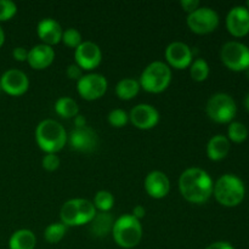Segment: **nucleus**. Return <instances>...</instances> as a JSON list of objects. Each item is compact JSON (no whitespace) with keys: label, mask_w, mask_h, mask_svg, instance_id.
<instances>
[{"label":"nucleus","mask_w":249,"mask_h":249,"mask_svg":"<svg viewBox=\"0 0 249 249\" xmlns=\"http://www.w3.org/2000/svg\"><path fill=\"white\" fill-rule=\"evenodd\" d=\"M4 41H5V33H4V31H2L1 26H0V48L2 46Z\"/></svg>","instance_id":"58836bf2"},{"label":"nucleus","mask_w":249,"mask_h":249,"mask_svg":"<svg viewBox=\"0 0 249 249\" xmlns=\"http://www.w3.org/2000/svg\"><path fill=\"white\" fill-rule=\"evenodd\" d=\"M92 203H94L95 208L99 209L100 212L107 213V212L113 208L114 197L111 192L102 190V191H99L95 195V198Z\"/></svg>","instance_id":"cd10ccee"},{"label":"nucleus","mask_w":249,"mask_h":249,"mask_svg":"<svg viewBox=\"0 0 249 249\" xmlns=\"http://www.w3.org/2000/svg\"><path fill=\"white\" fill-rule=\"evenodd\" d=\"M55 111L62 118H74L79 113V107L72 97H60L55 104Z\"/></svg>","instance_id":"b1692460"},{"label":"nucleus","mask_w":249,"mask_h":249,"mask_svg":"<svg viewBox=\"0 0 249 249\" xmlns=\"http://www.w3.org/2000/svg\"><path fill=\"white\" fill-rule=\"evenodd\" d=\"M229 141H232L235 143H242L248 138V129L241 122H231L228 128Z\"/></svg>","instance_id":"393cba45"},{"label":"nucleus","mask_w":249,"mask_h":249,"mask_svg":"<svg viewBox=\"0 0 249 249\" xmlns=\"http://www.w3.org/2000/svg\"><path fill=\"white\" fill-rule=\"evenodd\" d=\"M129 121L138 129L148 130V129L155 128L158 124V122H160V113L151 105L140 104L130 111Z\"/></svg>","instance_id":"ddd939ff"},{"label":"nucleus","mask_w":249,"mask_h":249,"mask_svg":"<svg viewBox=\"0 0 249 249\" xmlns=\"http://www.w3.org/2000/svg\"><path fill=\"white\" fill-rule=\"evenodd\" d=\"M207 114L215 123H231L237 113V106L232 96L225 92L213 95L207 102Z\"/></svg>","instance_id":"423d86ee"},{"label":"nucleus","mask_w":249,"mask_h":249,"mask_svg":"<svg viewBox=\"0 0 249 249\" xmlns=\"http://www.w3.org/2000/svg\"><path fill=\"white\" fill-rule=\"evenodd\" d=\"M246 7H247V9L249 10V0H248L247 2H246Z\"/></svg>","instance_id":"a19ab883"},{"label":"nucleus","mask_w":249,"mask_h":249,"mask_svg":"<svg viewBox=\"0 0 249 249\" xmlns=\"http://www.w3.org/2000/svg\"><path fill=\"white\" fill-rule=\"evenodd\" d=\"M36 34H38L39 39L43 41V44L53 48V45H56L61 41L63 31L57 21L53 18H44L38 23Z\"/></svg>","instance_id":"f3484780"},{"label":"nucleus","mask_w":249,"mask_h":249,"mask_svg":"<svg viewBox=\"0 0 249 249\" xmlns=\"http://www.w3.org/2000/svg\"><path fill=\"white\" fill-rule=\"evenodd\" d=\"M129 122V114L121 108H116L109 112L108 123L114 128H122Z\"/></svg>","instance_id":"c756f323"},{"label":"nucleus","mask_w":249,"mask_h":249,"mask_svg":"<svg viewBox=\"0 0 249 249\" xmlns=\"http://www.w3.org/2000/svg\"><path fill=\"white\" fill-rule=\"evenodd\" d=\"M0 88L11 96H21L29 88V79L24 72L19 70H7L0 78Z\"/></svg>","instance_id":"f8f14e48"},{"label":"nucleus","mask_w":249,"mask_h":249,"mask_svg":"<svg viewBox=\"0 0 249 249\" xmlns=\"http://www.w3.org/2000/svg\"><path fill=\"white\" fill-rule=\"evenodd\" d=\"M145 190L152 198H164L170 191V181L167 175L160 170L148 173L145 179Z\"/></svg>","instance_id":"dca6fc26"},{"label":"nucleus","mask_w":249,"mask_h":249,"mask_svg":"<svg viewBox=\"0 0 249 249\" xmlns=\"http://www.w3.org/2000/svg\"><path fill=\"white\" fill-rule=\"evenodd\" d=\"M226 28L235 38H242L249 33V10L246 6H235L226 16Z\"/></svg>","instance_id":"4468645a"},{"label":"nucleus","mask_w":249,"mask_h":249,"mask_svg":"<svg viewBox=\"0 0 249 249\" xmlns=\"http://www.w3.org/2000/svg\"><path fill=\"white\" fill-rule=\"evenodd\" d=\"M61 41H62L66 46H68V48L77 49L78 46L83 43L82 34H80V32L78 31V29L68 28L63 32Z\"/></svg>","instance_id":"c85d7f7f"},{"label":"nucleus","mask_w":249,"mask_h":249,"mask_svg":"<svg viewBox=\"0 0 249 249\" xmlns=\"http://www.w3.org/2000/svg\"><path fill=\"white\" fill-rule=\"evenodd\" d=\"M206 249H235L232 245H230L229 242L225 241H219V242H214L212 245H209Z\"/></svg>","instance_id":"c9c22d12"},{"label":"nucleus","mask_w":249,"mask_h":249,"mask_svg":"<svg viewBox=\"0 0 249 249\" xmlns=\"http://www.w3.org/2000/svg\"><path fill=\"white\" fill-rule=\"evenodd\" d=\"M0 90H1V88H0Z\"/></svg>","instance_id":"37998d69"},{"label":"nucleus","mask_w":249,"mask_h":249,"mask_svg":"<svg viewBox=\"0 0 249 249\" xmlns=\"http://www.w3.org/2000/svg\"><path fill=\"white\" fill-rule=\"evenodd\" d=\"M17 6L11 0H0V22L11 19L16 15Z\"/></svg>","instance_id":"7c9ffc66"},{"label":"nucleus","mask_w":249,"mask_h":249,"mask_svg":"<svg viewBox=\"0 0 249 249\" xmlns=\"http://www.w3.org/2000/svg\"><path fill=\"white\" fill-rule=\"evenodd\" d=\"M75 65L84 71H92L101 63L102 53L99 45L92 41H83L74 53Z\"/></svg>","instance_id":"9b49d317"},{"label":"nucleus","mask_w":249,"mask_h":249,"mask_svg":"<svg viewBox=\"0 0 249 249\" xmlns=\"http://www.w3.org/2000/svg\"><path fill=\"white\" fill-rule=\"evenodd\" d=\"M61 223L66 226H80V214L78 198L70 199L62 206L60 212Z\"/></svg>","instance_id":"4be33fe9"},{"label":"nucleus","mask_w":249,"mask_h":249,"mask_svg":"<svg viewBox=\"0 0 249 249\" xmlns=\"http://www.w3.org/2000/svg\"><path fill=\"white\" fill-rule=\"evenodd\" d=\"M36 245V237L31 230L22 229L12 233L9 240L10 249H34Z\"/></svg>","instance_id":"412c9836"},{"label":"nucleus","mask_w":249,"mask_h":249,"mask_svg":"<svg viewBox=\"0 0 249 249\" xmlns=\"http://www.w3.org/2000/svg\"><path fill=\"white\" fill-rule=\"evenodd\" d=\"M67 232V226L63 225L62 223H53L50 224L44 231V238L51 245L58 243Z\"/></svg>","instance_id":"a878e982"},{"label":"nucleus","mask_w":249,"mask_h":249,"mask_svg":"<svg viewBox=\"0 0 249 249\" xmlns=\"http://www.w3.org/2000/svg\"><path fill=\"white\" fill-rule=\"evenodd\" d=\"M224 65L233 72L249 70V48L240 41H228L220 51Z\"/></svg>","instance_id":"0eeeda50"},{"label":"nucleus","mask_w":249,"mask_h":249,"mask_svg":"<svg viewBox=\"0 0 249 249\" xmlns=\"http://www.w3.org/2000/svg\"><path fill=\"white\" fill-rule=\"evenodd\" d=\"M214 182L206 170L189 168L179 178V191L187 202L203 204L213 195Z\"/></svg>","instance_id":"f257e3e1"},{"label":"nucleus","mask_w":249,"mask_h":249,"mask_svg":"<svg viewBox=\"0 0 249 249\" xmlns=\"http://www.w3.org/2000/svg\"><path fill=\"white\" fill-rule=\"evenodd\" d=\"M12 56H14L15 60L18 61V62H24V61H27V58H28V51L24 48H22V46H17V48H15L14 51H12Z\"/></svg>","instance_id":"f704fd0d"},{"label":"nucleus","mask_w":249,"mask_h":249,"mask_svg":"<svg viewBox=\"0 0 249 249\" xmlns=\"http://www.w3.org/2000/svg\"><path fill=\"white\" fill-rule=\"evenodd\" d=\"M190 74L196 82H204L209 75V66L203 58H197L190 66Z\"/></svg>","instance_id":"bb28decb"},{"label":"nucleus","mask_w":249,"mask_h":249,"mask_svg":"<svg viewBox=\"0 0 249 249\" xmlns=\"http://www.w3.org/2000/svg\"><path fill=\"white\" fill-rule=\"evenodd\" d=\"M113 240L119 247L130 249L136 247L142 238V225L131 214L117 219L112 229Z\"/></svg>","instance_id":"20e7f679"},{"label":"nucleus","mask_w":249,"mask_h":249,"mask_svg":"<svg viewBox=\"0 0 249 249\" xmlns=\"http://www.w3.org/2000/svg\"><path fill=\"white\" fill-rule=\"evenodd\" d=\"M145 214H146V211L142 206H136L134 207L133 214H131V215H133L134 218L138 219V220H140V219H142L143 216H145Z\"/></svg>","instance_id":"e433bc0d"},{"label":"nucleus","mask_w":249,"mask_h":249,"mask_svg":"<svg viewBox=\"0 0 249 249\" xmlns=\"http://www.w3.org/2000/svg\"><path fill=\"white\" fill-rule=\"evenodd\" d=\"M216 201L224 207L232 208L240 206L246 196V187L242 180L233 174H225L219 178L213 187Z\"/></svg>","instance_id":"f03ea898"},{"label":"nucleus","mask_w":249,"mask_h":249,"mask_svg":"<svg viewBox=\"0 0 249 249\" xmlns=\"http://www.w3.org/2000/svg\"><path fill=\"white\" fill-rule=\"evenodd\" d=\"M180 5L184 9V11H186L187 14H191V12L196 11L199 7V1L198 0H181Z\"/></svg>","instance_id":"72a5a7b5"},{"label":"nucleus","mask_w":249,"mask_h":249,"mask_svg":"<svg viewBox=\"0 0 249 249\" xmlns=\"http://www.w3.org/2000/svg\"><path fill=\"white\" fill-rule=\"evenodd\" d=\"M108 83L102 74L99 73H90L83 75L77 82V89L80 96L88 101H94L100 99L107 91Z\"/></svg>","instance_id":"1a4fd4ad"},{"label":"nucleus","mask_w":249,"mask_h":249,"mask_svg":"<svg viewBox=\"0 0 249 249\" xmlns=\"http://www.w3.org/2000/svg\"><path fill=\"white\" fill-rule=\"evenodd\" d=\"M140 83L133 78H124L121 82H118L116 87V94L121 100L128 101L134 99L139 94L140 90Z\"/></svg>","instance_id":"5701e85b"},{"label":"nucleus","mask_w":249,"mask_h":249,"mask_svg":"<svg viewBox=\"0 0 249 249\" xmlns=\"http://www.w3.org/2000/svg\"><path fill=\"white\" fill-rule=\"evenodd\" d=\"M231 148V143L229 139L224 135H215L209 140L207 145V155L208 158L212 160H224L229 155Z\"/></svg>","instance_id":"6ab92c4d"},{"label":"nucleus","mask_w":249,"mask_h":249,"mask_svg":"<svg viewBox=\"0 0 249 249\" xmlns=\"http://www.w3.org/2000/svg\"><path fill=\"white\" fill-rule=\"evenodd\" d=\"M192 51L187 44L181 41H174L165 49V58L169 66L177 70H185L192 63Z\"/></svg>","instance_id":"2eb2a0df"},{"label":"nucleus","mask_w":249,"mask_h":249,"mask_svg":"<svg viewBox=\"0 0 249 249\" xmlns=\"http://www.w3.org/2000/svg\"><path fill=\"white\" fill-rule=\"evenodd\" d=\"M74 125H75V128H82V126L87 125V119H85V117L80 116V114L75 116L74 117Z\"/></svg>","instance_id":"4c0bfd02"},{"label":"nucleus","mask_w":249,"mask_h":249,"mask_svg":"<svg viewBox=\"0 0 249 249\" xmlns=\"http://www.w3.org/2000/svg\"><path fill=\"white\" fill-rule=\"evenodd\" d=\"M53 60H55L53 49L45 44H38L28 51L27 62L33 70L40 71L48 68L53 62Z\"/></svg>","instance_id":"a211bd4d"},{"label":"nucleus","mask_w":249,"mask_h":249,"mask_svg":"<svg viewBox=\"0 0 249 249\" xmlns=\"http://www.w3.org/2000/svg\"><path fill=\"white\" fill-rule=\"evenodd\" d=\"M172 82V70L162 61L150 63L141 73L139 83L145 91L160 94L169 87Z\"/></svg>","instance_id":"39448f33"},{"label":"nucleus","mask_w":249,"mask_h":249,"mask_svg":"<svg viewBox=\"0 0 249 249\" xmlns=\"http://www.w3.org/2000/svg\"><path fill=\"white\" fill-rule=\"evenodd\" d=\"M113 224V216L108 212L107 213L101 212V213H97L90 223V231L96 237H104V236H107L109 232H112Z\"/></svg>","instance_id":"aec40b11"},{"label":"nucleus","mask_w":249,"mask_h":249,"mask_svg":"<svg viewBox=\"0 0 249 249\" xmlns=\"http://www.w3.org/2000/svg\"><path fill=\"white\" fill-rule=\"evenodd\" d=\"M36 140L46 153H56L65 147L68 140L66 129L53 119L40 122L36 129Z\"/></svg>","instance_id":"7ed1b4c3"},{"label":"nucleus","mask_w":249,"mask_h":249,"mask_svg":"<svg viewBox=\"0 0 249 249\" xmlns=\"http://www.w3.org/2000/svg\"><path fill=\"white\" fill-rule=\"evenodd\" d=\"M66 74H67V77L70 78V79L77 80L78 82V80L83 77V70L79 66L75 65V63H72V65L68 66L67 70H66Z\"/></svg>","instance_id":"473e14b6"},{"label":"nucleus","mask_w":249,"mask_h":249,"mask_svg":"<svg viewBox=\"0 0 249 249\" xmlns=\"http://www.w3.org/2000/svg\"><path fill=\"white\" fill-rule=\"evenodd\" d=\"M41 165L48 172H55L60 167V158L56 156V153H46L41 160Z\"/></svg>","instance_id":"2f4dec72"},{"label":"nucleus","mask_w":249,"mask_h":249,"mask_svg":"<svg viewBox=\"0 0 249 249\" xmlns=\"http://www.w3.org/2000/svg\"><path fill=\"white\" fill-rule=\"evenodd\" d=\"M248 71V77H249V70H247Z\"/></svg>","instance_id":"79ce46f5"},{"label":"nucleus","mask_w":249,"mask_h":249,"mask_svg":"<svg viewBox=\"0 0 249 249\" xmlns=\"http://www.w3.org/2000/svg\"><path fill=\"white\" fill-rule=\"evenodd\" d=\"M187 26L196 34H208L219 26V15L211 7H198L187 16Z\"/></svg>","instance_id":"6e6552de"},{"label":"nucleus","mask_w":249,"mask_h":249,"mask_svg":"<svg viewBox=\"0 0 249 249\" xmlns=\"http://www.w3.org/2000/svg\"><path fill=\"white\" fill-rule=\"evenodd\" d=\"M245 106L246 108H247V111L249 112V94L246 96V100H245Z\"/></svg>","instance_id":"ea45409f"},{"label":"nucleus","mask_w":249,"mask_h":249,"mask_svg":"<svg viewBox=\"0 0 249 249\" xmlns=\"http://www.w3.org/2000/svg\"><path fill=\"white\" fill-rule=\"evenodd\" d=\"M70 145L73 150L84 153H91L99 147V136L90 126L74 128L70 135Z\"/></svg>","instance_id":"9d476101"}]
</instances>
